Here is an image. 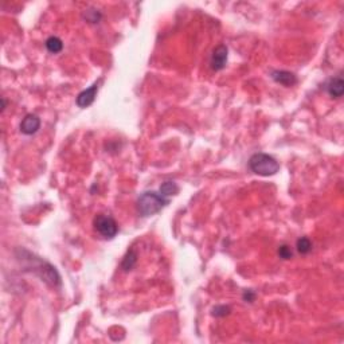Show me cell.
I'll return each mask as SVG.
<instances>
[{
    "label": "cell",
    "instance_id": "3957f363",
    "mask_svg": "<svg viewBox=\"0 0 344 344\" xmlns=\"http://www.w3.org/2000/svg\"><path fill=\"white\" fill-rule=\"evenodd\" d=\"M29 262L32 263L34 273L38 274L45 283H47L51 287L61 285V277H59V274H58V272H57L56 268L53 265L45 262V261H42L41 258H36L34 256L29 258Z\"/></svg>",
    "mask_w": 344,
    "mask_h": 344
},
{
    "label": "cell",
    "instance_id": "5bb4252c",
    "mask_svg": "<svg viewBox=\"0 0 344 344\" xmlns=\"http://www.w3.org/2000/svg\"><path fill=\"white\" fill-rule=\"evenodd\" d=\"M86 21H89L90 23H97V22L101 19V14L96 10H87L85 14Z\"/></svg>",
    "mask_w": 344,
    "mask_h": 344
},
{
    "label": "cell",
    "instance_id": "30bf717a",
    "mask_svg": "<svg viewBox=\"0 0 344 344\" xmlns=\"http://www.w3.org/2000/svg\"><path fill=\"white\" fill-rule=\"evenodd\" d=\"M46 49L53 53V54H57L59 53L63 49V43L62 41L58 38V36H50L47 41H46Z\"/></svg>",
    "mask_w": 344,
    "mask_h": 344
},
{
    "label": "cell",
    "instance_id": "8fae6325",
    "mask_svg": "<svg viewBox=\"0 0 344 344\" xmlns=\"http://www.w3.org/2000/svg\"><path fill=\"white\" fill-rule=\"evenodd\" d=\"M159 193L162 194L163 197H166V198L171 197V195H176V194L179 193V187H177L176 183L166 182V183H163L162 186H160Z\"/></svg>",
    "mask_w": 344,
    "mask_h": 344
},
{
    "label": "cell",
    "instance_id": "6da1fadb",
    "mask_svg": "<svg viewBox=\"0 0 344 344\" xmlns=\"http://www.w3.org/2000/svg\"><path fill=\"white\" fill-rule=\"evenodd\" d=\"M170 201L156 191H145L137 199V210L143 217H151L167 206Z\"/></svg>",
    "mask_w": 344,
    "mask_h": 344
},
{
    "label": "cell",
    "instance_id": "52a82bcc",
    "mask_svg": "<svg viewBox=\"0 0 344 344\" xmlns=\"http://www.w3.org/2000/svg\"><path fill=\"white\" fill-rule=\"evenodd\" d=\"M41 128V118L35 115H27L21 122V132L23 135H34Z\"/></svg>",
    "mask_w": 344,
    "mask_h": 344
},
{
    "label": "cell",
    "instance_id": "2e32d148",
    "mask_svg": "<svg viewBox=\"0 0 344 344\" xmlns=\"http://www.w3.org/2000/svg\"><path fill=\"white\" fill-rule=\"evenodd\" d=\"M279 254H280V257L283 258V259H289V258L293 256V253H292V250H290V248H289V246H287V245H283V246H280Z\"/></svg>",
    "mask_w": 344,
    "mask_h": 344
},
{
    "label": "cell",
    "instance_id": "7c38bea8",
    "mask_svg": "<svg viewBox=\"0 0 344 344\" xmlns=\"http://www.w3.org/2000/svg\"><path fill=\"white\" fill-rule=\"evenodd\" d=\"M137 261V254L133 252V250H129L127 253V256L124 257V259H122V263H121V268L125 270V272H128V270H131L133 266H135V263H136Z\"/></svg>",
    "mask_w": 344,
    "mask_h": 344
},
{
    "label": "cell",
    "instance_id": "e0dca14e",
    "mask_svg": "<svg viewBox=\"0 0 344 344\" xmlns=\"http://www.w3.org/2000/svg\"><path fill=\"white\" fill-rule=\"evenodd\" d=\"M254 297H256V294H254L252 290H246V292H245V294H243V299L248 300V301H250V303L253 301Z\"/></svg>",
    "mask_w": 344,
    "mask_h": 344
},
{
    "label": "cell",
    "instance_id": "7a4b0ae2",
    "mask_svg": "<svg viewBox=\"0 0 344 344\" xmlns=\"http://www.w3.org/2000/svg\"><path fill=\"white\" fill-rule=\"evenodd\" d=\"M249 168L259 176H273L280 171V164L273 156L259 152L249 159Z\"/></svg>",
    "mask_w": 344,
    "mask_h": 344
},
{
    "label": "cell",
    "instance_id": "4fadbf2b",
    "mask_svg": "<svg viewBox=\"0 0 344 344\" xmlns=\"http://www.w3.org/2000/svg\"><path fill=\"white\" fill-rule=\"evenodd\" d=\"M297 250L301 254H308L312 250V242L308 237H301L297 239Z\"/></svg>",
    "mask_w": 344,
    "mask_h": 344
},
{
    "label": "cell",
    "instance_id": "ba28073f",
    "mask_svg": "<svg viewBox=\"0 0 344 344\" xmlns=\"http://www.w3.org/2000/svg\"><path fill=\"white\" fill-rule=\"evenodd\" d=\"M327 91L332 98H340L344 93V81L340 76L335 77L332 80H329L327 84Z\"/></svg>",
    "mask_w": 344,
    "mask_h": 344
},
{
    "label": "cell",
    "instance_id": "277c9868",
    "mask_svg": "<svg viewBox=\"0 0 344 344\" xmlns=\"http://www.w3.org/2000/svg\"><path fill=\"white\" fill-rule=\"evenodd\" d=\"M94 229L107 239L115 238L117 231H118V226H117L116 221L109 215H105V214H100V215H97L94 218Z\"/></svg>",
    "mask_w": 344,
    "mask_h": 344
},
{
    "label": "cell",
    "instance_id": "8992f818",
    "mask_svg": "<svg viewBox=\"0 0 344 344\" xmlns=\"http://www.w3.org/2000/svg\"><path fill=\"white\" fill-rule=\"evenodd\" d=\"M97 91H98V84L94 82L90 87H87L86 90L81 91L78 97H77V105L80 108H87L90 107L91 104L94 102L97 96Z\"/></svg>",
    "mask_w": 344,
    "mask_h": 344
},
{
    "label": "cell",
    "instance_id": "9c48e42d",
    "mask_svg": "<svg viewBox=\"0 0 344 344\" xmlns=\"http://www.w3.org/2000/svg\"><path fill=\"white\" fill-rule=\"evenodd\" d=\"M272 78L274 81L279 82L281 85L284 86H292L293 84L297 82V78L294 76L293 73L290 71H285V70H276L272 73Z\"/></svg>",
    "mask_w": 344,
    "mask_h": 344
},
{
    "label": "cell",
    "instance_id": "9a60e30c",
    "mask_svg": "<svg viewBox=\"0 0 344 344\" xmlns=\"http://www.w3.org/2000/svg\"><path fill=\"white\" fill-rule=\"evenodd\" d=\"M229 312H230V307H226V305L215 307V308L213 309V315L214 316H217V317H223V316L229 315Z\"/></svg>",
    "mask_w": 344,
    "mask_h": 344
},
{
    "label": "cell",
    "instance_id": "5b68a950",
    "mask_svg": "<svg viewBox=\"0 0 344 344\" xmlns=\"http://www.w3.org/2000/svg\"><path fill=\"white\" fill-rule=\"evenodd\" d=\"M228 47L225 45H219L214 49L213 54H211V61H210V65H211L213 70L219 71L226 66V63H228Z\"/></svg>",
    "mask_w": 344,
    "mask_h": 344
}]
</instances>
